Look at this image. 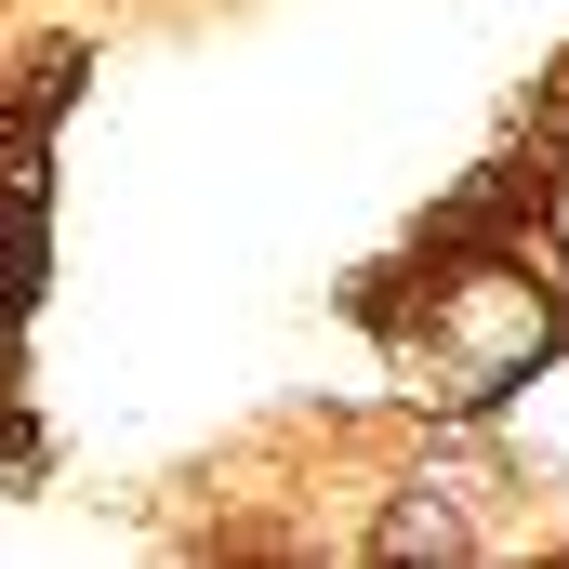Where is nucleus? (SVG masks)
<instances>
[{
	"label": "nucleus",
	"instance_id": "1",
	"mask_svg": "<svg viewBox=\"0 0 569 569\" xmlns=\"http://www.w3.org/2000/svg\"><path fill=\"white\" fill-rule=\"evenodd\" d=\"M557 345H569V305H557V279H543L530 252L437 266L425 305L398 318V371H411V398H437V411H477V398L530 385Z\"/></svg>",
	"mask_w": 569,
	"mask_h": 569
}]
</instances>
